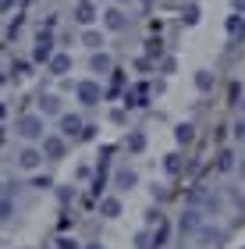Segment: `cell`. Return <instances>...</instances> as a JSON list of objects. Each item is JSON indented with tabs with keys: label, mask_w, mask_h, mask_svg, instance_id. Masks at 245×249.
Listing matches in <instances>:
<instances>
[{
	"label": "cell",
	"mask_w": 245,
	"mask_h": 249,
	"mask_svg": "<svg viewBox=\"0 0 245 249\" xmlns=\"http://www.w3.org/2000/svg\"><path fill=\"white\" fill-rule=\"evenodd\" d=\"M18 135L21 139H43V135H47V124H43V118L39 114H21L18 118Z\"/></svg>",
	"instance_id": "1"
},
{
	"label": "cell",
	"mask_w": 245,
	"mask_h": 249,
	"mask_svg": "<svg viewBox=\"0 0 245 249\" xmlns=\"http://www.w3.org/2000/svg\"><path fill=\"white\" fill-rule=\"evenodd\" d=\"M75 96H79V104H85V107H96L99 100H103V89H99L93 78H85V82H79L75 86Z\"/></svg>",
	"instance_id": "2"
},
{
	"label": "cell",
	"mask_w": 245,
	"mask_h": 249,
	"mask_svg": "<svg viewBox=\"0 0 245 249\" xmlns=\"http://www.w3.org/2000/svg\"><path fill=\"white\" fill-rule=\"evenodd\" d=\"M53 53V39H50V29H39V43L32 50V64H47Z\"/></svg>",
	"instance_id": "3"
},
{
	"label": "cell",
	"mask_w": 245,
	"mask_h": 249,
	"mask_svg": "<svg viewBox=\"0 0 245 249\" xmlns=\"http://www.w3.org/2000/svg\"><path fill=\"white\" fill-rule=\"evenodd\" d=\"M181 235H196L199 228H203V213H199V207H185V213H181Z\"/></svg>",
	"instance_id": "4"
},
{
	"label": "cell",
	"mask_w": 245,
	"mask_h": 249,
	"mask_svg": "<svg viewBox=\"0 0 245 249\" xmlns=\"http://www.w3.org/2000/svg\"><path fill=\"white\" fill-rule=\"evenodd\" d=\"M64 150H68L64 135H47V139H43V157H47V160H61Z\"/></svg>",
	"instance_id": "5"
},
{
	"label": "cell",
	"mask_w": 245,
	"mask_h": 249,
	"mask_svg": "<svg viewBox=\"0 0 245 249\" xmlns=\"http://www.w3.org/2000/svg\"><path fill=\"white\" fill-rule=\"evenodd\" d=\"M103 25H107L110 32H125V29H128V18H125V11H121V4L103 11Z\"/></svg>",
	"instance_id": "6"
},
{
	"label": "cell",
	"mask_w": 245,
	"mask_h": 249,
	"mask_svg": "<svg viewBox=\"0 0 245 249\" xmlns=\"http://www.w3.org/2000/svg\"><path fill=\"white\" fill-rule=\"evenodd\" d=\"M43 160H47V157H43V150H32V146L18 153V167H21V171H36Z\"/></svg>",
	"instance_id": "7"
},
{
	"label": "cell",
	"mask_w": 245,
	"mask_h": 249,
	"mask_svg": "<svg viewBox=\"0 0 245 249\" xmlns=\"http://www.w3.org/2000/svg\"><path fill=\"white\" fill-rule=\"evenodd\" d=\"M149 104V86L146 82H135L128 89V107H146Z\"/></svg>",
	"instance_id": "8"
},
{
	"label": "cell",
	"mask_w": 245,
	"mask_h": 249,
	"mask_svg": "<svg viewBox=\"0 0 245 249\" xmlns=\"http://www.w3.org/2000/svg\"><path fill=\"white\" fill-rule=\"evenodd\" d=\"M47 68H50V75H68L71 71V53H50Z\"/></svg>",
	"instance_id": "9"
},
{
	"label": "cell",
	"mask_w": 245,
	"mask_h": 249,
	"mask_svg": "<svg viewBox=\"0 0 245 249\" xmlns=\"http://www.w3.org/2000/svg\"><path fill=\"white\" fill-rule=\"evenodd\" d=\"M75 21H79V25H93V21H96V7L89 4V0H79V7H75Z\"/></svg>",
	"instance_id": "10"
},
{
	"label": "cell",
	"mask_w": 245,
	"mask_h": 249,
	"mask_svg": "<svg viewBox=\"0 0 245 249\" xmlns=\"http://www.w3.org/2000/svg\"><path fill=\"white\" fill-rule=\"evenodd\" d=\"M79 132H82V118L79 114H61V135L71 139V135H79Z\"/></svg>",
	"instance_id": "11"
},
{
	"label": "cell",
	"mask_w": 245,
	"mask_h": 249,
	"mask_svg": "<svg viewBox=\"0 0 245 249\" xmlns=\"http://www.w3.org/2000/svg\"><path fill=\"white\" fill-rule=\"evenodd\" d=\"M39 110H43L47 118H61V100L53 96V93H50V96L43 93V96H39Z\"/></svg>",
	"instance_id": "12"
},
{
	"label": "cell",
	"mask_w": 245,
	"mask_h": 249,
	"mask_svg": "<svg viewBox=\"0 0 245 249\" xmlns=\"http://www.w3.org/2000/svg\"><path fill=\"white\" fill-rule=\"evenodd\" d=\"M99 213L103 217H121V199L117 196H99Z\"/></svg>",
	"instance_id": "13"
},
{
	"label": "cell",
	"mask_w": 245,
	"mask_h": 249,
	"mask_svg": "<svg viewBox=\"0 0 245 249\" xmlns=\"http://www.w3.org/2000/svg\"><path fill=\"white\" fill-rule=\"evenodd\" d=\"M192 139H196V128H192V124H188V121L174 124V142H178V146H188Z\"/></svg>",
	"instance_id": "14"
},
{
	"label": "cell",
	"mask_w": 245,
	"mask_h": 249,
	"mask_svg": "<svg viewBox=\"0 0 245 249\" xmlns=\"http://www.w3.org/2000/svg\"><path fill=\"white\" fill-rule=\"evenodd\" d=\"M114 185H117V189H135V185H139V175L131 171V167H121L117 178H114Z\"/></svg>",
	"instance_id": "15"
},
{
	"label": "cell",
	"mask_w": 245,
	"mask_h": 249,
	"mask_svg": "<svg viewBox=\"0 0 245 249\" xmlns=\"http://www.w3.org/2000/svg\"><path fill=\"white\" fill-rule=\"evenodd\" d=\"M89 68L99 75V71H114V64H110V57L107 53H99V50H93V57H89Z\"/></svg>",
	"instance_id": "16"
},
{
	"label": "cell",
	"mask_w": 245,
	"mask_h": 249,
	"mask_svg": "<svg viewBox=\"0 0 245 249\" xmlns=\"http://www.w3.org/2000/svg\"><path fill=\"white\" fill-rule=\"evenodd\" d=\"M224 29H228V36H235V39H238L242 32H245V15H238V11H235V15L228 18V25H224Z\"/></svg>",
	"instance_id": "17"
},
{
	"label": "cell",
	"mask_w": 245,
	"mask_h": 249,
	"mask_svg": "<svg viewBox=\"0 0 245 249\" xmlns=\"http://www.w3.org/2000/svg\"><path fill=\"white\" fill-rule=\"evenodd\" d=\"M167 235H171V224H167V221H160L157 228H153V249L167 246Z\"/></svg>",
	"instance_id": "18"
},
{
	"label": "cell",
	"mask_w": 245,
	"mask_h": 249,
	"mask_svg": "<svg viewBox=\"0 0 245 249\" xmlns=\"http://www.w3.org/2000/svg\"><path fill=\"white\" fill-rule=\"evenodd\" d=\"M213 82H217L213 71H196V89H199V93H210V89H213Z\"/></svg>",
	"instance_id": "19"
},
{
	"label": "cell",
	"mask_w": 245,
	"mask_h": 249,
	"mask_svg": "<svg viewBox=\"0 0 245 249\" xmlns=\"http://www.w3.org/2000/svg\"><path fill=\"white\" fill-rule=\"evenodd\" d=\"M125 142H128V150H131V153H142V150H146V135H142V132H131Z\"/></svg>",
	"instance_id": "20"
},
{
	"label": "cell",
	"mask_w": 245,
	"mask_h": 249,
	"mask_svg": "<svg viewBox=\"0 0 245 249\" xmlns=\"http://www.w3.org/2000/svg\"><path fill=\"white\" fill-rule=\"evenodd\" d=\"M231 167H235V153H231V150H220V157H217V171H231Z\"/></svg>",
	"instance_id": "21"
},
{
	"label": "cell",
	"mask_w": 245,
	"mask_h": 249,
	"mask_svg": "<svg viewBox=\"0 0 245 249\" xmlns=\"http://www.w3.org/2000/svg\"><path fill=\"white\" fill-rule=\"evenodd\" d=\"M163 167H167V175H178V171H181V153H167Z\"/></svg>",
	"instance_id": "22"
},
{
	"label": "cell",
	"mask_w": 245,
	"mask_h": 249,
	"mask_svg": "<svg viewBox=\"0 0 245 249\" xmlns=\"http://www.w3.org/2000/svg\"><path fill=\"white\" fill-rule=\"evenodd\" d=\"M82 43H85L89 50H99V47H103V36H99V32H85V36H82Z\"/></svg>",
	"instance_id": "23"
},
{
	"label": "cell",
	"mask_w": 245,
	"mask_h": 249,
	"mask_svg": "<svg viewBox=\"0 0 245 249\" xmlns=\"http://www.w3.org/2000/svg\"><path fill=\"white\" fill-rule=\"evenodd\" d=\"M181 18H185V25H196V21H199V4H188L181 11Z\"/></svg>",
	"instance_id": "24"
},
{
	"label": "cell",
	"mask_w": 245,
	"mask_h": 249,
	"mask_svg": "<svg viewBox=\"0 0 245 249\" xmlns=\"http://www.w3.org/2000/svg\"><path fill=\"white\" fill-rule=\"evenodd\" d=\"M135 246H139V249H153V235H149V231H139V235H135Z\"/></svg>",
	"instance_id": "25"
},
{
	"label": "cell",
	"mask_w": 245,
	"mask_h": 249,
	"mask_svg": "<svg viewBox=\"0 0 245 249\" xmlns=\"http://www.w3.org/2000/svg\"><path fill=\"white\" fill-rule=\"evenodd\" d=\"M29 68H32V61H15V68H11V71L21 78V75H29Z\"/></svg>",
	"instance_id": "26"
},
{
	"label": "cell",
	"mask_w": 245,
	"mask_h": 249,
	"mask_svg": "<svg viewBox=\"0 0 245 249\" xmlns=\"http://www.w3.org/2000/svg\"><path fill=\"white\" fill-rule=\"evenodd\" d=\"M160 221H163L160 210H146V224H160Z\"/></svg>",
	"instance_id": "27"
},
{
	"label": "cell",
	"mask_w": 245,
	"mask_h": 249,
	"mask_svg": "<svg viewBox=\"0 0 245 249\" xmlns=\"http://www.w3.org/2000/svg\"><path fill=\"white\" fill-rule=\"evenodd\" d=\"M146 47H149V57H160V53H163V47H160V43H157V39H149V43H146Z\"/></svg>",
	"instance_id": "28"
},
{
	"label": "cell",
	"mask_w": 245,
	"mask_h": 249,
	"mask_svg": "<svg viewBox=\"0 0 245 249\" xmlns=\"http://www.w3.org/2000/svg\"><path fill=\"white\" fill-rule=\"evenodd\" d=\"M11 217V199H0V221Z\"/></svg>",
	"instance_id": "29"
},
{
	"label": "cell",
	"mask_w": 245,
	"mask_h": 249,
	"mask_svg": "<svg viewBox=\"0 0 245 249\" xmlns=\"http://www.w3.org/2000/svg\"><path fill=\"white\" fill-rule=\"evenodd\" d=\"M238 100H242V86H231V107H238Z\"/></svg>",
	"instance_id": "30"
},
{
	"label": "cell",
	"mask_w": 245,
	"mask_h": 249,
	"mask_svg": "<svg viewBox=\"0 0 245 249\" xmlns=\"http://www.w3.org/2000/svg\"><path fill=\"white\" fill-rule=\"evenodd\" d=\"M235 139H238V142H245V121H238V124H235Z\"/></svg>",
	"instance_id": "31"
},
{
	"label": "cell",
	"mask_w": 245,
	"mask_h": 249,
	"mask_svg": "<svg viewBox=\"0 0 245 249\" xmlns=\"http://www.w3.org/2000/svg\"><path fill=\"white\" fill-rule=\"evenodd\" d=\"M57 249H79V242H75V239H61Z\"/></svg>",
	"instance_id": "32"
},
{
	"label": "cell",
	"mask_w": 245,
	"mask_h": 249,
	"mask_svg": "<svg viewBox=\"0 0 245 249\" xmlns=\"http://www.w3.org/2000/svg\"><path fill=\"white\" fill-rule=\"evenodd\" d=\"M231 7H235L238 15H245V0H231Z\"/></svg>",
	"instance_id": "33"
},
{
	"label": "cell",
	"mask_w": 245,
	"mask_h": 249,
	"mask_svg": "<svg viewBox=\"0 0 245 249\" xmlns=\"http://www.w3.org/2000/svg\"><path fill=\"white\" fill-rule=\"evenodd\" d=\"M4 118H7V107H4V104H0V121H4Z\"/></svg>",
	"instance_id": "34"
},
{
	"label": "cell",
	"mask_w": 245,
	"mask_h": 249,
	"mask_svg": "<svg viewBox=\"0 0 245 249\" xmlns=\"http://www.w3.org/2000/svg\"><path fill=\"white\" fill-rule=\"evenodd\" d=\"M85 249H103V246H99V242H89V246H85Z\"/></svg>",
	"instance_id": "35"
},
{
	"label": "cell",
	"mask_w": 245,
	"mask_h": 249,
	"mask_svg": "<svg viewBox=\"0 0 245 249\" xmlns=\"http://www.w3.org/2000/svg\"><path fill=\"white\" fill-rule=\"evenodd\" d=\"M114 4H131V0H114Z\"/></svg>",
	"instance_id": "36"
},
{
	"label": "cell",
	"mask_w": 245,
	"mask_h": 249,
	"mask_svg": "<svg viewBox=\"0 0 245 249\" xmlns=\"http://www.w3.org/2000/svg\"><path fill=\"white\" fill-rule=\"evenodd\" d=\"M142 4H153V0H142Z\"/></svg>",
	"instance_id": "37"
},
{
	"label": "cell",
	"mask_w": 245,
	"mask_h": 249,
	"mask_svg": "<svg viewBox=\"0 0 245 249\" xmlns=\"http://www.w3.org/2000/svg\"><path fill=\"white\" fill-rule=\"evenodd\" d=\"M0 139H4V132H0Z\"/></svg>",
	"instance_id": "38"
}]
</instances>
